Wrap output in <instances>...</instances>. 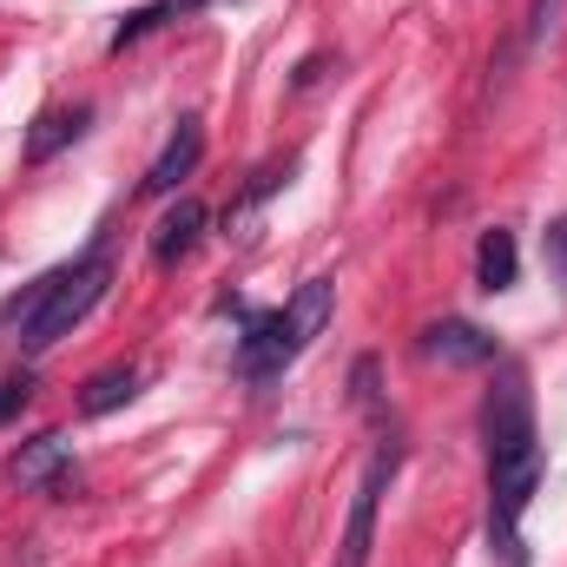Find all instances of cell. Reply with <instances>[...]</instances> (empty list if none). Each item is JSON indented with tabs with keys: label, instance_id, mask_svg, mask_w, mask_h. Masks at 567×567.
<instances>
[{
	"label": "cell",
	"instance_id": "cell-1",
	"mask_svg": "<svg viewBox=\"0 0 567 567\" xmlns=\"http://www.w3.org/2000/svg\"><path fill=\"white\" fill-rule=\"evenodd\" d=\"M106 284H113V265H106V251H93L80 265H60V271H47L40 284H27L0 317L20 323V350L27 357H47L60 337H73L93 317V303L106 297Z\"/></svg>",
	"mask_w": 567,
	"mask_h": 567
},
{
	"label": "cell",
	"instance_id": "cell-2",
	"mask_svg": "<svg viewBox=\"0 0 567 567\" xmlns=\"http://www.w3.org/2000/svg\"><path fill=\"white\" fill-rule=\"evenodd\" d=\"M330 310H337V284L330 278H310L297 284V297L271 310V317H251L245 323V337H238V370L251 377V383H271L284 377L317 337H323V323H330Z\"/></svg>",
	"mask_w": 567,
	"mask_h": 567
},
{
	"label": "cell",
	"instance_id": "cell-3",
	"mask_svg": "<svg viewBox=\"0 0 567 567\" xmlns=\"http://www.w3.org/2000/svg\"><path fill=\"white\" fill-rule=\"evenodd\" d=\"M482 442H488V462H508V455H528L542 449L535 435V396H528V377L522 370H502L488 403H482Z\"/></svg>",
	"mask_w": 567,
	"mask_h": 567
},
{
	"label": "cell",
	"instance_id": "cell-4",
	"mask_svg": "<svg viewBox=\"0 0 567 567\" xmlns=\"http://www.w3.org/2000/svg\"><path fill=\"white\" fill-rule=\"evenodd\" d=\"M403 468V442H383L357 482V502H350V522H343V542H337V567H370V548H377V508H383V488L396 482Z\"/></svg>",
	"mask_w": 567,
	"mask_h": 567
},
{
	"label": "cell",
	"instance_id": "cell-5",
	"mask_svg": "<svg viewBox=\"0 0 567 567\" xmlns=\"http://www.w3.org/2000/svg\"><path fill=\"white\" fill-rule=\"evenodd\" d=\"M423 350L429 363H442V370H475V363H488L495 357V337L488 330H475L468 317H442V323H429L423 330Z\"/></svg>",
	"mask_w": 567,
	"mask_h": 567
},
{
	"label": "cell",
	"instance_id": "cell-6",
	"mask_svg": "<svg viewBox=\"0 0 567 567\" xmlns=\"http://www.w3.org/2000/svg\"><path fill=\"white\" fill-rule=\"evenodd\" d=\"M198 158H205V133H198V120H178L172 126V140L165 152L152 158V172H145V198H172L178 192V178H192L198 172Z\"/></svg>",
	"mask_w": 567,
	"mask_h": 567
},
{
	"label": "cell",
	"instance_id": "cell-7",
	"mask_svg": "<svg viewBox=\"0 0 567 567\" xmlns=\"http://www.w3.org/2000/svg\"><path fill=\"white\" fill-rule=\"evenodd\" d=\"M66 462H73V449H66V435H33V442H20V455L7 462V482L13 488H66Z\"/></svg>",
	"mask_w": 567,
	"mask_h": 567
},
{
	"label": "cell",
	"instance_id": "cell-8",
	"mask_svg": "<svg viewBox=\"0 0 567 567\" xmlns=\"http://www.w3.org/2000/svg\"><path fill=\"white\" fill-rule=\"evenodd\" d=\"M205 225H212V212H205L198 198H178V205L158 218V231H152V265H178V258L205 238Z\"/></svg>",
	"mask_w": 567,
	"mask_h": 567
},
{
	"label": "cell",
	"instance_id": "cell-9",
	"mask_svg": "<svg viewBox=\"0 0 567 567\" xmlns=\"http://www.w3.org/2000/svg\"><path fill=\"white\" fill-rule=\"evenodd\" d=\"M86 126H93V106H53V113H40L33 133H27V165H47L53 152H66V145L80 140Z\"/></svg>",
	"mask_w": 567,
	"mask_h": 567
},
{
	"label": "cell",
	"instance_id": "cell-10",
	"mask_svg": "<svg viewBox=\"0 0 567 567\" xmlns=\"http://www.w3.org/2000/svg\"><path fill=\"white\" fill-rule=\"evenodd\" d=\"M140 396V370L133 363H106V370H93L86 383H80V416H113L120 403H133Z\"/></svg>",
	"mask_w": 567,
	"mask_h": 567
},
{
	"label": "cell",
	"instance_id": "cell-11",
	"mask_svg": "<svg viewBox=\"0 0 567 567\" xmlns=\"http://www.w3.org/2000/svg\"><path fill=\"white\" fill-rule=\"evenodd\" d=\"M515 271H522V251H515V231H482V245H475V284L495 297V290H515Z\"/></svg>",
	"mask_w": 567,
	"mask_h": 567
},
{
	"label": "cell",
	"instance_id": "cell-12",
	"mask_svg": "<svg viewBox=\"0 0 567 567\" xmlns=\"http://www.w3.org/2000/svg\"><path fill=\"white\" fill-rule=\"evenodd\" d=\"M542 258H548V278L561 284V297H567V212L542 231Z\"/></svg>",
	"mask_w": 567,
	"mask_h": 567
},
{
	"label": "cell",
	"instance_id": "cell-13",
	"mask_svg": "<svg viewBox=\"0 0 567 567\" xmlns=\"http://www.w3.org/2000/svg\"><path fill=\"white\" fill-rule=\"evenodd\" d=\"M567 0H535L528 7V47H542V40H555V27H561Z\"/></svg>",
	"mask_w": 567,
	"mask_h": 567
},
{
	"label": "cell",
	"instance_id": "cell-14",
	"mask_svg": "<svg viewBox=\"0 0 567 567\" xmlns=\"http://www.w3.org/2000/svg\"><path fill=\"white\" fill-rule=\"evenodd\" d=\"M350 396H357V410H377V357H357V370H350Z\"/></svg>",
	"mask_w": 567,
	"mask_h": 567
},
{
	"label": "cell",
	"instance_id": "cell-15",
	"mask_svg": "<svg viewBox=\"0 0 567 567\" xmlns=\"http://www.w3.org/2000/svg\"><path fill=\"white\" fill-rule=\"evenodd\" d=\"M27 396H33V383H27V377H7V383H0V423H7L13 410H27Z\"/></svg>",
	"mask_w": 567,
	"mask_h": 567
},
{
	"label": "cell",
	"instance_id": "cell-16",
	"mask_svg": "<svg viewBox=\"0 0 567 567\" xmlns=\"http://www.w3.org/2000/svg\"><path fill=\"white\" fill-rule=\"evenodd\" d=\"M317 73H323V53H310V60H303V66H297V80H290V86H297V93H303V86H317Z\"/></svg>",
	"mask_w": 567,
	"mask_h": 567
},
{
	"label": "cell",
	"instance_id": "cell-17",
	"mask_svg": "<svg viewBox=\"0 0 567 567\" xmlns=\"http://www.w3.org/2000/svg\"><path fill=\"white\" fill-rule=\"evenodd\" d=\"M172 7H205V0H152V13H158V20H165Z\"/></svg>",
	"mask_w": 567,
	"mask_h": 567
}]
</instances>
